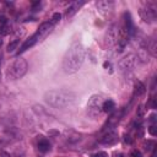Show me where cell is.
<instances>
[{
  "label": "cell",
  "instance_id": "7a4b0ae2",
  "mask_svg": "<svg viewBox=\"0 0 157 157\" xmlns=\"http://www.w3.org/2000/svg\"><path fill=\"white\" fill-rule=\"evenodd\" d=\"M76 94L66 90H52L45 92L44 99L49 106L54 108H64L74 103Z\"/></svg>",
  "mask_w": 157,
  "mask_h": 157
},
{
  "label": "cell",
  "instance_id": "9a60e30c",
  "mask_svg": "<svg viewBox=\"0 0 157 157\" xmlns=\"http://www.w3.org/2000/svg\"><path fill=\"white\" fill-rule=\"evenodd\" d=\"M146 92V87H145V85L141 82V81H136L135 82V86H134V93H135V96H138V97H140V96H142Z\"/></svg>",
  "mask_w": 157,
  "mask_h": 157
},
{
  "label": "cell",
  "instance_id": "83f0119b",
  "mask_svg": "<svg viewBox=\"0 0 157 157\" xmlns=\"http://www.w3.org/2000/svg\"><path fill=\"white\" fill-rule=\"evenodd\" d=\"M125 142H128V144H131V142H133V140L130 139V136H129V135L125 136Z\"/></svg>",
  "mask_w": 157,
  "mask_h": 157
},
{
  "label": "cell",
  "instance_id": "30bf717a",
  "mask_svg": "<svg viewBox=\"0 0 157 157\" xmlns=\"http://www.w3.org/2000/svg\"><path fill=\"white\" fill-rule=\"evenodd\" d=\"M117 36H118V30L115 26H112L106 33V44L108 47H112L117 42Z\"/></svg>",
  "mask_w": 157,
  "mask_h": 157
},
{
  "label": "cell",
  "instance_id": "2e32d148",
  "mask_svg": "<svg viewBox=\"0 0 157 157\" xmlns=\"http://www.w3.org/2000/svg\"><path fill=\"white\" fill-rule=\"evenodd\" d=\"M115 108V103L112 101V99H107L103 102V104H102V112L103 113H112Z\"/></svg>",
  "mask_w": 157,
  "mask_h": 157
},
{
  "label": "cell",
  "instance_id": "44dd1931",
  "mask_svg": "<svg viewBox=\"0 0 157 157\" xmlns=\"http://www.w3.org/2000/svg\"><path fill=\"white\" fill-rule=\"evenodd\" d=\"M148 133H150V135L156 136V135H157V126H156L155 124H152L151 126L148 128Z\"/></svg>",
  "mask_w": 157,
  "mask_h": 157
},
{
  "label": "cell",
  "instance_id": "6da1fadb",
  "mask_svg": "<svg viewBox=\"0 0 157 157\" xmlns=\"http://www.w3.org/2000/svg\"><path fill=\"white\" fill-rule=\"evenodd\" d=\"M85 60V48L80 42H74L67 49L63 59V70L66 74H74L84 64Z\"/></svg>",
  "mask_w": 157,
  "mask_h": 157
},
{
  "label": "cell",
  "instance_id": "277c9868",
  "mask_svg": "<svg viewBox=\"0 0 157 157\" xmlns=\"http://www.w3.org/2000/svg\"><path fill=\"white\" fill-rule=\"evenodd\" d=\"M103 96L102 94H94L87 102V113L92 118H98L103 113L102 112V104H103Z\"/></svg>",
  "mask_w": 157,
  "mask_h": 157
},
{
  "label": "cell",
  "instance_id": "cb8c5ba5",
  "mask_svg": "<svg viewBox=\"0 0 157 157\" xmlns=\"http://www.w3.org/2000/svg\"><path fill=\"white\" fill-rule=\"evenodd\" d=\"M130 157H141V152L139 150H133L130 152Z\"/></svg>",
  "mask_w": 157,
  "mask_h": 157
},
{
  "label": "cell",
  "instance_id": "9c48e42d",
  "mask_svg": "<svg viewBox=\"0 0 157 157\" xmlns=\"http://www.w3.org/2000/svg\"><path fill=\"white\" fill-rule=\"evenodd\" d=\"M119 138H118V134L114 133V131H108L107 134H104L102 138L98 140L99 144L102 145H107V146H112V145H115L118 142Z\"/></svg>",
  "mask_w": 157,
  "mask_h": 157
},
{
  "label": "cell",
  "instance_id": "5b68a950",
  "mask_svg": "<svg viewBox=\"0 0 157 157\" xmlns=\"http://www.w3.org/2000/svg\"><path fill=\"white\" fill-rule=\"evenodd\" d=\"M138 64H139V57L135 55V54H129V55H126L119 61L118 66L121 72H128L134 70Z\"/></svg>",
  "mask_w": 157,
  "mask_h": 157
},
{
  "label": "cell",
  "instance_id": "e0dca14e",
  "mask_svg": "<svg viewBox=\"0 0 157 157\" xmlns=\"http://www.w3.org/2000/svg\"><path fill=\"white\" fill-rule=\"evenodd\" d=\"M38 150L42 153H45V152L50 151V142L47 140V139L39 140V142H38Z\"/></svg>",
  "mask_w": 157,
  "mask_h": 157
},
{
  "label": "cell",
  "instance_id": "d4e9b609",
  "mask_svg": "<svg viewBox=\"0 0 157 157\" xmlns=\"http://www.w3.org/2000/svg\"><path fill=\"white\" fill-rule=\"evenodd\" d=\"M8 23V18L5 16H0V26H6Z\"/></svg>",
  "mask_w": 157,
  "mask_h": 157
},
{
  "label": "cell",
  "instance_id": "484cf974",
  "mask_svg": "<svg viewBox=\"0 0 157 157\" xmlns=\"http://www.w3.org/2000/svg\"><path fill=\"white\" fill-rule=\"evenodd\" d=\"M148 120L151 121V123H155L156 121V114H151V115H150V119Z\"/></svg>",
  "mask_w": 157,
  "mask_h": 157
},
{
  "label": "cell",
  "instance_id": "d6986e66",
  "mask_svg": "<svg viewBox=\"0 0 157 157\" xmlns=\"http://www.w3.org/2000/svg\"><path fill=\"white\" fill-rule=\"evenodd\" d=\"M10 32V28L8 26H0V36H6L9 35Z\"/></svg>",
  "mask_w": 157,
  "mask_h": 157
},
{
  "label": "cell",
  "instance_id": "52a82bcc",
  "mask_svg": "<svg viewBox=\"0 0 157 157\" xmlns=\"http://www.w3.org/2000/svg\"><path fill=\"white\" fill-rule=\"evenodd\" d=\"M129 37H130V36L128 35V32L125 31L124 27H120V28H118V36H117V42H115V44H117V48H118L119 52L124 50V48L128 44Z\"/></svg>",
  "mask_w": 157,
  "mask_h": 157
},
{
  "label": "cell",
  "instance_id": "4316f807",
  "mask_svg": "<svg viewBox=\"0 0 157 157\" xmlns=\"http://www.w3.org/2000/svg\"><path fill=\"white\" fill-rule=\"evenodd\" d=\"M0 157H10V155L8 152H5V151H1L0 152Z\"/></svg>",
  "mask_w": 157,
  "mask_h": 157
},
{
  "label": "cell",
  "instance_id": "603a6c76",
  "mask_svg": "<svg viewBox=\"0 0 157 157\" xmlns=\"http://www.w3.org/2000/svg\"><path fill=\"white\" fill-rule=\"evenodd\" d=\"M91 157H108V153H107V152H104V151H99V152L93 153Z\"/></svg>",
  "mask_w": 157,
  "mask_h": 157
},
{
  "label": "cell",
  "instance_id": "ba28073f",
  "mask_svg": "<svg viewBox=\"0 0 157 157\" xmlns=\"http://www.w3.org/2000/svg\"><path fill=\"white\" fill-rule=\"evenodd\" d=\"M54 25L52 21H47V22H44V23H42L39 27H38V30H37V32H36V35H37V37L39 38V40H42L43 38H45L47 36L49 35V33L52 32V30L54 28Z\"/></svg>",
  "mask_w": 157,
  "mask_h": 157
},
{
  "label": "cell",
  "instance_id": "f1b7e54d",
  "mask_svg": "<svg viewBox=\"0 0 157 157\" xmlns=\"http://www.w3.org/2000/svg\"><path fill=\"white\" fill-rule=\"evenodd\" d=\"M103 66H104V67H106V69H107V67H111V64H109V63H108V61H106V63L103 64Z\"/></svg>",
  "mask_w": 157,
  "mask_h": 157
},
{
  "label": "cell",
  "instance_id": "ffe728a7",
  "mask_svg": "<svg viewBox=\"0 0 157 157\" xmlns=\"http://www.w3.org/2000/svg\"><path fill=\"white\" fill-rule=\"evenodd\" d=\"M60 18H61V15H60L59 12H55V13H54V15H53V17H52V20H50V21H52L54 25H57V23L60 21Z\"/></svg>",
  "mask_w": 157,
  "mask_h": 157
},
{
  "label": "cell",
  "instance_id": "7402d4cb",
  "mask_svg": "<svg viewBox=\"0 0 157 157\" xmlns=\"http://www.w3.org/2000/svg\"><path fill=\"white\" fill-rule=\"evenodd\" d=\"M146 107H150V108L155 109L157 107V104H156V97H151V98H150V103L146 104Z\"/></svg>",
  "mask_w": 157,
  "mask_h": 157
},
{
  "label": "cell",
  "instance_id": "5bb4252c",
  "mask_svg": "<svg viewBox=\"0 0 157 157\" xmlns=\"http://www.w3.org/2000/svg\"><path fill=\"white\" fill-rule=\"evenodd\" d=\"M113 1H98L96 3V6L97 9L102 12V13H107L109 10L113 9Z\"/></svg>",
  "mask_w": 157,
  "mask_h": 157
},
{
  "label": "cell",
  "instance_id": "ac0fdd59",
  "mask_svg": "<svg viewBox=\"0 0 157 157\" xmlns=\"http://www.w3.org/2000/svg\"><path fill=\"white\" fill-rule=\"evenodd\" d=\"M18 43H20V39H15V40H13V42H11V43L8 45V49H6V50H8L9 53H12V52L15 50V49H17Z\"/></svg>",
  "mask_w": 157,
  "mask_h": 157
},
{
  "label": "cell",
  "instance_id": "4fadbf2b",
  "mask_svg": "<svg viewBox=\"0 0 157 157\" xmlns=\"http://www.w3.org/2000/svg\"><path fill=\"white\" fill-rule=\"evenodd\" d=\"M37 42H39V38L37 37V35L35 33V35H32L28 39H26L25 40V43L20 47V49H18V53H23L25 50H27V49H30L31 47H33Z\"/></svg>",
  "mask_w": 157,
  "mask_h": 157
},
{
  "label": "cell",
  "instance_id": "8992f818",
  "mask_svg": "<svg viewBox=\"0 0 157 157\" xmlns=\"http://www.w3.org/2000/svg\"><path fill=\"white\" fill-rule=\"evenodd\" d=\"M139 13L141 18L144 20L145 22H153L156 17H157V13H156V8L155 6H145V8H141L139 10Z\"/></svg>",
  "mask_w": 157,
  "mask_h": 157
},
{
  "label": "cell",
  "instance_id": "7c38bea8",
  "mask_svg": "<svg viewBox=\"0 0 157 157\" xmlns=\"http://www.w3.org/2000/svg\"><path fill=\"white\" fill-rule=\"evenodd\" d=\"M85 5V1H75V3H72L69 8L66 9V11H65V17L66 18H70V17H72L75 13H76L80 9H81V6H84Z\"/></svg>",
  "mask_w": 157,
  "mask_h": 157
},
{
  "label": "cell",
  "instance_id": "3957f363",
  "mask_svg": "<svg viewBox=\"0 0 157 157\" xmlns=\"http://www.w3.org/2000/svg\"><path fill=\"white\" fill-rule=\"evenodd\" d=\"M27 69H28L27 61L22 58H18L16 60H13L11 64H9L8 69H6V75H8V77L12 80H17L25 76Z\"/></svg>",
  "mask_w": 157,
  "mask_h": 157
},
{
  "label": "cell",
  "instance_id": "8fae6325",
  "mask_svg": "<svg viewBox=\"0 0 157 157\" xmlns=\"http://www.w3.org/2000/svg\"><path fill=\"white\" fill-rule=\"evenodd\" d=\"M123 27L125 28L129 36H133L135 33V27H134L133 20H131V15L129 12H124V26Z\"/></svg>",
  "mask_w": 157,
  "mask_h": 157
},
{
  "label": "cell",
  "instance_id": "f546056e",
  "mask_svg": "<svg viewBox=\"0 0 157 157\" xmlns=\"http://www.w3.org/2000/svg\"><path fill=\"white\" fill-rule=\"evenodd\" d=\"M1 44H3V40H1V39H0V47H1Z\"/></svg>",
  "mask_w": 157,
  "mask_h": 157
}]
</instances>
